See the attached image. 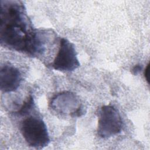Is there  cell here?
<instances>
[{"label":"cell","instance_id":"8","mask_svg":"<svg viewBox=\"0 0 150 150\" xmlns=\"http://www.w3.org/2000/svg\"><path fill=\"white\" fill-rule=\"evenodd\" d=\"M149 63H148L144 70V76L148 83H149Z\"/></svg>","mask_w":150,"mask_h":150},{"label":"cell","instance_id":"3","mask_svg":"<svg viewBox=\"0 0 150 150\" xmlns=\"http://www.w3.org/2000/svg\"><path fill=\"white\" fill-rule=\"evenodd\" d=\"M123 122L118 110L113 105L102 106L98 112L97 132L102 138H108L121 132Z\"/></svg>","mask_w":150,"mask_h":150},{"label":"cell","instance_id":"2","mask_svg":"<svg viewBox=\"0 0 150 150\" xmlns=\"http://www.w3.org/2000/svg\"><path fill=\"white\" fill-rule=\"evenodd\" d=\"M20 130L25 141L30 146L42 149L47 146L50 137L46 125L36 114L30 115L21 122Z\"/></svg>","mask_w":150,"mask_h":150},{"label":"cell","instance_id":"4","mask_svg":"<svg viewBox=\"0 0 150 150\" xmlns=\"http://www.w3.org/2000/svg\"><path fill=\"white\" fill-rule=\"evenodd\" d=\"M49 107L57 113L80 117L84 114L83 107L78 96L71 91H63L53 97Z\"/></svg>","mask_w":150,"mask_h":150},{"label":"cell","instance_id":"5","mask_svg":"<svg viewBox=\"0 0 150 150\" xmlns=\"http://www.w3.org/2000/svg\"><path fill=\"white\" fill-rule=\"evenodd\" d=\"M52 66L54 70L63 72L74 71L80 66L74 45L68 39H60L59 50Z\"/></svg>","mask_w":150,"mask_h":150},{"label":"cell","instance_id":"1","mask_svg":"<svg viewBox=\"0 0 150 150\" xmlns=\"http://www.w3.org/2000/svg\"><path fill=\"white\" fill-rule=\"evenodd\" d=\"M0 11L1 45L31 56L44 52V38L33 27L22 2L1 1Z\"/></svg>","mask_w":150,"mask_h":150},{"label":"cell","instance_id":"6","mask_svg":"<svg viewBox=\"0 0 150 150\" xmlns=\"http://www.w3.org/2000/svg\"><path fill=\"white\" fill-rule=\"evenodd\" d=\"M22 76L19 70L14 66L5 65L0 70V88L4 93L15 91L19 87Z\"/></svg>","mask_w":150,"mask_h":150},{"label":"cell","instance_id":"7","mask_svg":"<svg viewBox=\"0 0 150 150\" xmlns=\"http://www.w3.org/2000/svg\"><path fill=\"white\" fill-rule=\"evenodd\" d=\"M142 70V67L140 65H135L132 69V73L134 74H137Z\"/></svg>","mask_w":150,"mask_h":150}]
</instances>
